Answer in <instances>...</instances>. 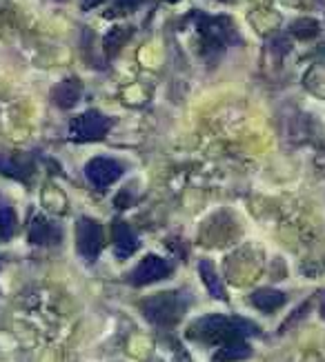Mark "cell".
<instances>
[{"instance_id":"obj_1","label":"cell","mask_w":325,"mask_h":362,"mask_svg":"<svg viewBox=\"0 0 325 362\" xmlns=\"http://www.w3.org/2000/svg\"><path fill=\"white\" fill-rule=\"evenodd\" d=\"M252 334H256V327L252 322L241 320V318H232V316H205V318L192 322L188 329V338L207 342V344L236 342V340H243L245 336H252Z\"/></svg>"},{"instance_id":"obj_2","label":"cell","mask_w":325,"mask_h":362,"mask_svg":"<svg viewBox=\"0 0 325 362\" xmlns=\"http://www.w3.org/2000/svg\"><path fill=\"white\" fill-rule=\"evenodd\" d=\"M145 318L154 325L172 327L181 320V316L188 309V298L181 291H163L156 296H149L141 305Z\"/></svg>"},{"instance_id":"obj_3","label":"cell","mask_w":325,"mask_h":362,"mask_svg":"<svg viewBox=\"0 0 325 362\" xmlns=\"http://www.w3.org/2000/svg\"><path fill=\"white\" fill-rule=\"evenodd\" d=\"M112 122L105 118L101 112H85L79 118H74L69 124V138L74 143H91V140H101L110 132Z\"/></svg>"},{"instance_id":"obj_4","label":"cell","mask_w":325,"mask_h":362,"mask_svg":"<svg viewBox=\"0 0 325 362\" xmlns=\"http://www.w3.org/2000/svg\"><path fill=\"white\" fill-rule=\"evenodd\" d=\"M103 245H105L103 227L91 218H81L79 225H76V247H79V254L91 262L98 258Z\"/></svg>"},{"instance_id":"obj_5","label":"cell","mask_w":325,"mask_h":362,"mask_svg":"<svg viewBox=\"0 0 325 362\" xmlns=\"http://www.w3.org/2000/svg\"><path fill=\"white\" fill-rule=\"evenodd\" d=\"M172 274V264L167 260L159 258V256H145L141 262H138L136 269L127 276V280L134 287H143V285H152V282H159L163 278H167Z\"/></svg>"},{"instance_id":"obj_6","label":"cell","mask_w":325,"mask_h":362,"mask_svg":"<svg viewBox=\"0 0 325 362\" xmlns=\"http://www.w3.org/2000/svg\"><path fill=\"white\" fill-rule=\"evenodd\" d=\"M122 165L114 158H91L87 165H85V176L87 180L98 187V189H105L110 187L112 182H116L120 176H122Z\"/></svg>"},{"instance_id":"obj_7","label":"cell","mask_w":325,"mask_h":362,"mask_svg":"<svg viewBox=\"0 0 325 362\" xmlns=\"http://www.w3.org/2000/svg\"><path fill=\"white\" fill-rule=\"evenodd\" d=\"M29 240L34 245H56L60 243V229L54 227L47 218L36 216L29 227Z\"/></svg>"},{"instance_id":"obj_8","label":"cell","mask_w":325,"mask_h":362,"mask_svg":"<svg viewBox=\"0 0 325 362\" xmlns=\"http://www.w3.org/2000/svg\"><path fill=\"white\" fill-rule=\"evenodd\" d=\"M114 249L118 258H130L134 251L138 249V238L132 231V227L127 223H118L114 225Z\"/></svg>"},{"instance_id":"obj_9","label":"cell","mask_w":325,"mask_h":362,"mask_svg":"<svg viewBox=\"0 0 325 362\" xmlns=\"http://www.w3.org/2000/svg\"><path fill=\"white\" fill-rule=\"evenodd\" d=\"M81 96H83V85L79 81H74V78H69V81H63L60 85H56V89H54V103L60 109H72L76 103L81 100Z\"/></svg>"},{"instance_id":"obj_10","label":"cell","mask_w":325,"mask_h":362,"mask_svg":"<svg viewBox=\"0 0 325 362\" xmlns=\"http://www.w3.org/2000/svg\"><path fill=\"white\" fill-rule=\"evenodd\" d=\"M252 305L263 311V313H274L278 307H283L285 300H287V296L283 291H276V289H258L252 293Z\"/></svg>"},{"instance_id":"obj_11","label":"cell","mask_w":325,"mask_h":362,"mask_svg":"<svg viewBox=\"0 0 325 362\" xmlns=\"http://www.w3.org/2000/svg\"><path fill=\"white\" fill-rule=\"evenodd\" d=\"M198 272H200V278H203V282H205L207 291L216 298V300H225V289L221 285L219 276H216V272H214V264L203 260L198 264Z\"/></svg>"},{"instance_id":"obj_12","label":"cell","mask_w":325,"mask_h":362,"mask_svg":"<svg viewBox=\"0 0 325 362\" xmlns=\"http://www.w3.org/2000/svg\"><path fill=\"white\" fill-rule=\"evenodd\" d=\"M252 356V349L247 347L243 340H236V342H227L225 347L216 354V360L219 362H234V360H243V358H250Z\"/></svg>"},{"instance_id":"obj_13","label":"cell","mask_w":325,"mask_h":362,"mask_svg":"<svg viewBox=\"0 0 325 362\" xmlns=\"http://www.w3.org/2000/svg\"><path fill=\"white\" fill-rule=\"evenodd\" d=\"M130 34H132V29H127V27H114V29L107 31V36H105V52H107V56H114L120 49V47L127 42Z\"/></svg>"},{"instance_id":"obj_14","label":"cell","mask_w":325,"mask_h":362,"mask_svg":"<svg viewBox=\"0 0 325 362\" xmlns=\"http://www.w3.org/2000/svg\"><path fill=\"white\" fill-rule=\"evenodd\" d=\"M16 223H18L16 211L7 207V204H3V207H0V238L11 240L13 233H16Z\"/></svg>"},{"instance_id":"obj_15","label":"cell","mask_w":325,"mask_h":362,"mask_svg":"<svg viewBox=\"0 0 325 362\" xmlns=\"http://www.w3.org/2000/svg\"><path fill=\"white\" fill-rule=\"evenodd\" d=\"M317 31H319V25L312 18H301V21H297V23L292 25V34H297L301 40L312 38Z\"/></svg>"},{"instance_id":"obj_16","label":"cell","mask_w":325,"mask_h":362,"mask_svg":"<svg viewBox=\"0 0 325 362\" xmlns=\"http://www.w3.org/2000/svg\"><path fill=\"white\" fill-rule=\"evenodd\" d=\"M0 171L11 178H18V180L23 176V169H21L18 160H9V158H0Z\"/></svg>"},{"instance_id":"obj_17","label":"cell","mask_w":325,"mask_h":362,"mask_svg":"<svg viewBox=\"0 0 325 362\" xmlns=\"http://www.w3.org/2000/svg\"><path fill=\"white\" fill-rule=\"evenodd\" d=\"M141 3H143V0H116V7H118V9H127V11H132V9H136Z\"/></svg>"},{"instance_id":"obj_18","label":"cell","mask_w":325,"mask_h":362,"mask_svg":"<svg viewBox=\"0 0 325 362\" xmlns=\"http://www.w3.org/2000/svg\"><path fill=\"white\" fill-rule=\"evenodd\" d=\"M105 0H83V9H91V7H98Z\"/></svg>"},{"instance_id":"obj_19","label":"cell","mask_w":325,"mask_h":362,"mask_svg":"<svg viewBox=\"0 0 325 362\" xmlns=\"http://www.w3.org/2000/svg\"><path fill=\"white\" fill-rule=\"evenodd\" d=\"M321 311H323V316H325V300H323V307H321Z\"/></svg>"},{"instance_id":"obj_20","label":"cell","mask_w":325,"mask_h":362,"mask_svg":"<svg viewBox=\"0 0 325 362\" xmlns=\"http://www.w3.org/2000/svg\"><path fill=\"white\" fill-rule=\"evenodd\" d=\"M169 3H176V0H169Z\"/></svg>"},{"instance_id":"obj_21","label":"cell","mask_w":325,"mask_h":362,"mask_svg":"<svg viewBox=\"0 0 325 362\" xmlns=\"http://www.w3.org/2000/svg\"><path fill=\"white\" fill-rule=\"evenodd\" d=\"M0 264H3V260H0Z\"/></svg>"}]
</instances>
